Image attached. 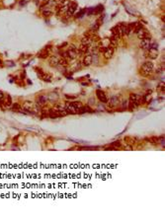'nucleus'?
I'll use <instances>...</instances> for the list:
<instances>
[{"label": "nucleus", "instance_id": "obj_1", "mask_svg": "<svg viewBox=\"0 0 165 220\" xmlns=\"http://www.w3.org/2000/svg\"><path fill=\"white\" fill-rule=\"evenodd\" d=\"M153 68H154V65L151 61H145L142 63L140 67V74L145 77L150 76L153 72Z\"/></svg>", "mask_w": 165, "mask_h": 220}, {"label": "nucleus", "instance_id": "obj_2", "mask_svg": "<svg viewBox=\"0 0 165 220\" xmlns=\"http://www.w3.org/2000/svg\"><path fill=\"white\" fill-rule=\"evenodd\" d=\"M54 112H55L58 117H64V116H66V115H68V114L66 113V111L64 110L63 106H61V105H59V104H56V105L54 106Z\"/></svg>", "mask_w": 165, "mask_h": 220}, {"label": "nucleus", "instance_id": "obj_3", "mask_svg": "<svg viewBox=\"0 0 165 220\" xmlns=\"http://www.w3.org/2000/svg\"><path fill=\"white\" fill-rule=\"evenodd\" d=\"M51 50H52V47L50 46H47L45 48H43L42 50H40L38 52L37 56L39 58H47L50 56V54H51Z\"/></svg>", "mask_w": 165, "mask_h": 220}, {"label": "nucleus", "instance_id": "obj_4", "mask_svg": "<svg viewBox=\"0 0 165 220\" xmlns=\"http://www.w3.org/2000/svg\"><path fill=\"white\" fill-rule=\"evenodd\" d=\"M63 107L64 110L66 111V113L68 115H75V114H77V110L73 107V105L71 104V102H65Z\"/></svg>", "mask_w": 165, "mask_h": 220}, {"label": "nucleus", "instance_id": "obj_5", "mask_svg": "<svg viewBox=\"0 0 165 220\" xmlns=\"http://www.w3.org/2000/svg\"><path fill=\"white\" fill-rule=\"evenodd\" d=\"M137 35H138V38L139 39V40H143V39H151L150 33H149L147 30H144V29H141Z\"/></svg>", "mask_w": 165, "mask_h": 220}, {"label": "nucleus", "instance_id": "obj_6", "mask_svg": "<svg viewBox=\"0 0 165 220\" xmlns=\"http://www.w3.org/2000/svg\"><path fill=\"white\" fill-rule=\"evenodd\" d=\"M114 51H115V48L112 47V46H108L105 48V50L103 51V55L106 59H110L111 57L114 54Z\"/></svg>", "mask_w": 165, "mask_h": 220}, {"label": "nucleus", "instance_id": "obj_7", "mask_svg": "<svg viewBox=\"0 0 165 220\" xmlns=\"http://www.w3.org/2000/svg\"><path fill=\"white\" fill-rule=\"evenodd\" d=\"M107 104H108V107H109V108H115V107H117L118 104H119V99H118V97H116V96L111 97L110 99L107 101Z\"/></svg>", "mask_w": 165, "mask_h": 220}, {"label": "nucleus", "instance_id": "obj_8", "mask_svg": "<svg viewBox=\"0 0 165 220\" xmlns=\"http://www.w3.org/2000/svg\"><path fill=\"white\" fill-rule=\"evenodd\" d=\"M96 95H97V98L99 99L100 102H102V103H107V101H108L107 95L102 91V90H97V91H96Z\"/></svg>", "mask_w": 165, "mask_h": 220}, {"label": "nucleus", "instance_id": "obj_9", "mask_svg": "<svg viewBox=\"0 0 165 220\" xmlns=\"http://www.w3.org/2000/svg\"><path fill=\"white\" fill-rule=\"evenodd\" d=\"M150 44H151V39H143L140 42V48L147 50L150 47Z\"/></svg>", "mask_w": 165, "mask_h": 220}, {"label": "nucleus", "instance_id": "obj_10", "mask_svg": "<svg viewBox=\"0 0 165 220\" xmlns=\"http://www.w3.org/2000/svg\"><path fill=\"white\" fill-rule=\"evenodd\" d=\"M76 9H77V4L74 3V2H70L69 6H68V9L66 11V14H67L68 16H72L74 13H75Z\"/></svg>", "mask_w": 165, "mask_h": 220}, {"label": "nucleus", "instance_id": "obj_11", "mask_svg": "<svg viewBox=\"0 0 165 220\" xmlns=\"http://www.w3.org/2000/svg\"><path fill=\"white\" fill-rule=\"evenodd\" d=\"M38 76H39V77H40L42 80L46 81V82H50V81L53 79V76H52L51 74L46 73V72H44V71H42V72H39V73H38Z\"/></svg>", "mask_w": 165, "mask_h": 220}, {"label": "nucleus", "instance_id": "obj_12", "mask_svg": "<svg viewBox=\"0 0 165 220\" xmlns=\"http://www.w3.org/2000/svg\"><path fill=\"white\" fill-rule=\"evenodd\" d=\"M129 101L133 102L134 104H136L138 107L139 104H140V102H141V98L139 97V95H138V94H130V96H129Z\"/></svg>", "mask_w": 165, "mask_h": 220}, {"label": "nucleus", "instance_id": "obj_13", "mask_svg": "<svg viewBox=\"0 0 165 220\" xmlns=\"http://www.w3.org/2000/svg\"><path fill=\"white\" fill-rule=\"evenodd\" d=\"M105 149H112V150H117V149H121L123 148V145L120 141H116V142H113L111 143L109 146H105Z\"/></svg>", "mask_w": 165, "mask_h": 220}, {"label": "nucleus", "instance_id": "obj_14", "mask_svg": "<svg viewBox=\"0 0 165 220\" xmlns=\"http://www.w3.org/2000/svg\"><path fill=\"white\" fill-rule=\"evenodd\" d=\"M146 54L147 57H149L151 59H155L156 57L158 56V50L154 49V48H149V49H147Z\"/></svg>", "mask_w": 165, "mask_h": 220}, {"label": "nucleus", "instance_id": "obj_15", "mask_svg": "<svg viewBox=\"0 0 165 220\" xmlns=\"http://www.w3.org/2000/svg\"><path fill=\"white\" fill-rule=\"evenodd\" d=\"M46 101H47V99H46V96H39L37 98V106H39L40 108H43V107H45V105L46 104Z\"/></svg>", "mask_w": 165, "mask_h": 220}, {"label": "nucleus", "instance_id": "obj_16", "mask_svg": "<svg viewBox=\"0 0 165 220\" xmlns=\"http://www.w3.org/2000/svg\"><path fill=\"white\" fill-rule=\"evenodd\" d=\"M112 35H113V37H115L118 41H119L120 39L122 38V33H121V31H120V29L118 26H116V27H114V28H112Z\"/></svg>", "mask_w": 165, "mask_h": 220}, {"label": "nucleus", "instance_id": "obj_17", "mask_svg": "<svg viewBox=\"0 0 165 220\" xmlns=\"http://www.w3.org/2000/svg\"><path fill=\"white\" fill-rule=\"evenodd\" d=\"M58 60H59L58 57H56L55 55H52L48 58V63L52 67H56V66H58Z\"/></svg>", "mask_w": 165, "mask_h": 220}, {"label": "nucleus", "instance_id": "obj_18", "mask_svg": "<svg viewBox=\"0 0 165 220\" xmlns=\"http://www.w3.org/2000/svg\"><path fill=\"white\" fill-rule=\"evenodd\" d=\"M92 63V55L91 54H86L83 58L82 64L84 66H89Z\"/></svg>", "mask_w": 165, "mask_h": 220}, {"label": "nucleus", "instance_id": "obj_19", "mask_svg": "<svg viewBox=\"0 0 165 220\" xmlns=\"http://www.w3.org/2000/svg\"><path fill=\"white\" fill-rule=\"evenodd\" d=\"M89 51V46H87V45H84V44H81L79 47H78V52L79 53H87Z\"/></svg>", "mask_w": 165, "mask_h": 220}, {"label": "nucleus", "instance_id": "obj_20", "mask_svg": "<svg viewBox=\"0 0 165 220\" xmlns=\"http://www.w3.org/2000/svg\"><path fill=\"white\" fill-rule=\"evenodd\" d=\"M124 140H125V142H127L129 145L135 144V143H137L138 141V139L137 137H131V136H127V137H125Z\"/></svg>", "mask_w": 165, "mask_h": 220}, {"label": "nucleus", "instance_id": "obj_21", "mask_svg": "<svg viewBox=\"0 0 165 220\" xmlns=\"http://www.w3.org/2000/svg\"><path fill=\"white\" fill-rule=\"evenodd\" d=\"M41 10H42V14H43V16L44 17H50L52 14H53V12H52V10L50 9V8H47V7H41Z\"/></svg>", "mask_w": 165, "mask_h": 220}, {"label": "nucleus", "instance_id": "obj_22", "mask_svg": "<svg viewBox=\"0 0 165 220\" xmlns=\"http://www.w3.org/2000/svg\"><path fill=\"white\" fill-rule=\"evenodd\" d=\"M71 104L73 105V107L77 110V114H78V112L80 110H82L83 108H84V106H83V104L81 103V102H76V101H74V102H71Z\"/></svg>", "mask_w": 165, "mask_h": 220}, {"label": "nucleus", "instance_id": "obj_23", "mask_svg": "<svg viewBox=\"0 0 165 220\" xmlns=\"http://www.w3.org/2000/svg\"><path fill=\"white\" fill-rule=\"evenodd\" d=\"M141 29H143V27H142V24H140L139 22L138 23H136L135 24V27H134V32L133 33H136V34H138V32L141 30Z\"/></svg>", "mask_w": 165, "mask_h": 220}, {"label": "nucleus", "instance_id": "obj_24", "mask_svg": "<svg viewBox=\"0 0 165 220\" xmlns=\"http://www.w3.org/2000/svg\"><path fill=\"white\" fill-rule=\"evenodd\" d=\"M58 65L63 66V67L68 66V61H67V59H66V58H63V57H60L59 60H58Z\"/></svg>", "mask_w": 165, "mask_h": 220}, {"label": "nucleus", "instance_id": "obj_25", "mask_svg": "<svg viewBox=\"0 0 165 220\" xmlns=\"http://www.w3.org/2000/svg\"><path fill=\"white\" fill-rule=\"evenodd\" d=\"M4 104H5V106H7V107L12 106L13 102H12V98H11L10 95H6V101L4 102Z\"/></svg>", "mask_w": 165, "mask_h": 220}, {"label": "nucleus", "instance_id": "obj_26", "mask_svg": "<svg viewBox=\"0 0 165 220\" xmlns=\"http://www.w3.org/2000/svg\"><path fill=\"white\" fill-rule=\"evenodd\" d=\"M21 109H22V107H21L20 104H18V103L12 104V111H14V112H19Z\"/></svg>", "mask_w": 165, "mask_h": 220}, {"label": "nucleus", "instance_id": "obj_27", "mask_svg": "<svg viewBox=\"0 0 165 220\" xmlns=\"http://www.w3.org/2000/svg\"><path fill=\"white\" fill-rule=\"evenodd\" d=\"M150 100H151V95H149V94H145V95L142 97L141 102H142V103H149Z\"/></svg>", "mask_w": 165, "mask_h": 220}, {"label": "nucleus", "instance_id": "obj_28", "mask_svg": "<svg viewBox=\"0 0 165 220\" xmlns=\"http://www.w3.org/2000/svg\"><path fill=\"white\" fill-rule=\"evenodd\" d=\"M138 108V106L136 105V104H134L133 102H130V101H128V109L129 111H134L135 109H137Z\"/></svg>", "mask_w": 165, "mask_h": 220}, {"label": "nucleus", "instance_id": "obj_29", "mask_svg": "<svg viewBox=\"0 0 165 220\" xmlns=\"http://www.w3.org/2000/svg\"><path fill=\"white\" fill-rule=\"evenodd\" d=\"M103 10H104L103 5H98L96 8H94V14H100Z\"/></svg>", "mask_w": 165, "mask_h": 220}, {"label": "nucleus", "instance_id": "obj_30", "mask_svg": "<svg viewBox=\"0 0 165 220\" xmlns=\"http://www.w3.org/2000/svg\"><path fill=\"white\" fill-rule=\"evenodd\" d=\"M84 109H85V112H88V113H94V111L92 110L89 106H84Z\"/></svg>", "mask_w": 165, "mask_h": 220}, {"label": "nucleus", "instance_id": "obj_31", "mask_svg": "<svg viewBox=\"0 0 165 220\" xmlns=\"http://www.w3.org/2000/svg\"><path fill=\"white\" fill-rule=\"evenodd\" d=\"M28 2H29V0H21L20 1V5L21 6H24V5H26Z\"/></svg>", "mask_w": 165, "mask_h": 220}, {"label": "nucleus", "instance_id": "obj_32", "mask_svg": "<svg viewBox=\"0 0 165 220\" xmlns=\"http://www.w3.org/2000/svg\"><path fill=\"white\" fill-rule=\"evenodd\" d=\"M128 101L123 102V105H122V106H123V108H124V109H128Z\"/></svg>", "mask_w": 165, "mask_h": 220}, {"label": "nucleus", "instance_id": "obj_33", "mask_svg": "<svg viewBox=\"0 0 165 220\" xmlns=\"http://www.w3.org/2000/svg\"><path fill=\"white\" fill-rule=\"evenodd\" d=\"M66 98L67 99H75V96H68V95H66Z\"/></svg>", "mask_w": 165, "mask_h": 220}, {"label": "nucleus", "instance_id": "obj_34", "mask_svg": "<svg viewBox=\"0 0 165 220\" xmlns=\"http://www.w3.org/2000/svg\"><path fill=\"white\" fill-rule=\"evenodd\" d=\"M89 104H90V105L94 104V100H93V99H90V100H89Z\"/></svg>", "mask_w": 165, "mask_h": 220}]
</instances>
